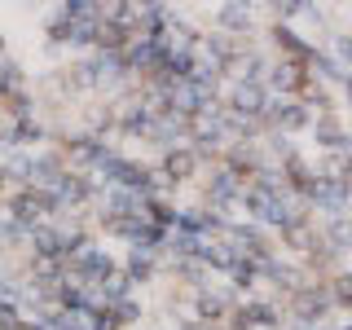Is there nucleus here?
<instances>
[{
	"label": "nucleus",
	"mask_w": 352,
	"mask_h": 330,
	"mask_svg": "<svg viewBox=\"0 0 352 330\" xmlns=\"http://www.w3.org/2000/svg\"><path fill=\"white\" fill-rule=\"evenodd\" d=\"M5 216H14L18 225H27V229H36V225H49L53 216H58V203H53L44 190H36V185H22V190L9 194V203H5Z\"/></svg>",
	"instance_id": "f257e3e1"
},
{
	"label": "nucleus",
	"mask_w": 352,
	"mask_h": 330,
	"mask_svg": "<svg viewBox=\"0 0 352 330\" xmlns=\"http://www.w3.org/2000/svg\"><path fill=\"white\" fill-rule=\"evenodd\" d=\"M269 40H273V49H278L286 62H304L308 66V62H313V53H317V44L304 40L300 31L286 27V22H273V27H269Z\"/></svg>",
	"instance_id": "f03ea898"
},
{
	"label": "nucleus",
	"mask_w": 352,
	"mask_h": 330,
	"mask_svg": "<svg viewBox=\"0 0 352 330\" xmlns=\"http://www.w3.org/2000/svg\"><path fill=\"white\" fill-rule=\"evenodd\" d=\"M251 18H256V5H242V0H238V5H220L216 9V31L242 44L251 31H256V22H251Z\"/></svg>",
	"instance_id": "7ed1b4c3"
},
{
	"label": "nucleus",
	"mask_w": 352,
	"mask_h": 330,
	"mask_svg": "<svg viewBox=\"0 0 352 330\" xmlns=\"http://www.w3.org/2000/svg\"><path fill=\"white\" fill-rule=\"evenodd\" d=\"M203 168V159H198V150L194 146H176L163 154V163H159V172L168 176V185L176 190V185H185V181H194V172Z\"/></svg>",
	"instance_id": "20e7f679"
},
{
	"label": "nucleus",
	"mask_w": 352,
	"mask_h": 330,
	"mask_svg": "<svg viewBox=\"0 0 352 330\" xmlns=\"http://www.w3.org/2000/svg\"><path fill=\"white\" fill-rule=\"evenodd\" d=\"M308 137H313L317 150H330V154H335L348 141V132H344V124H339V115H317L313 128H308Z\"/></svg>",
	"instance_id": "39448f33"
},
{
	"label": "nucleus",
	"mask_w": 352,
	"mask_h": 330,
	"mask_svg": "<svg viewBox=\"0 0 352 330\" xmlns=\"http://www.w3.org/2000/svg\"><path fill=\"white\" fill-rule=\"evenodd\" d=\"M159 260L163 256H154V251H137V247H128V260L119 264V269L132 278V286H146V282H154L159 278Z\"/></svg>",
	"instance_id": "423d86ee"
},
{
	"label": "nucleus",
	"mask_w": 352,
	"mask_h": 330,
	"mask_svg": "<svg viewBox=\"0 0 352 330\" xmlns=\"http://www.w3.org/2000/svg\"><path fill=\"white\" fill-rule=\"evenodd\" d=\"M44 141H49V128L40 124V119H22V124H14V137H9V146L14 150H31L36 154Z\"/></svg>",
	"instance_id": "0eeeda50"
},
{
	"label": "nucleus",
	"mask_w": 352,
	"mask_h": 330,
	"mask_svg": "<svg viewBox=\"0 0 352 330\" xmlns=\"http://www.w3.org/2000/svg\"><path fill=\"white\" fill-rule=\"evenodd\" d=\"M18 93H27V71H22L14 58H5L0 62V102H9V97H18Z\"/></svg>",
	"instance_id": "6e6552de"
},
{
	"label": "nucleus",
	"mask_w": 352,
	"mask_h": 330,
	"mask_svg": "<svg viewBox=\"0 0 352 330\" xmlns=\"http://www.w3.org/2000/svg\"><path fill=\"white\" fill-rule=\"evenodd\" d=\"M308 71H313V75H322V80H330V84H348V71H344V62H339L335 53H326V49H317V53H313Z\"/></svg>",
	"instance_id": "1a4fd4ad"
},
{
	"label": "nucleus",
	"mask_w": 352,
	"mask_h": 330,
	"mask_svg": "<svg viewBox=\"0 0 352 330\" xmlns=\"http://www.w3.org/2000/svg\"><path fill=\"white\" fill-rule=\"evenodd\" d=\"M260 264H264V260H238L234 269H229V282H234V291H251V286L260 282Z\"/></svg>",
	"instance_id": "9d476101"
},
{
	"label": "nucleus",
	"mask_w": 352,
	"mask_h": 330,
	"mask_svg": "<svg viewBox=\"0 0 352 330\" xmlns=\"http://www.w3.org/2000/svg\"><path fill=\"white\" fill-rule=\"evenodd\" d=\"M97 286H102L106 304H119V300H128V295H132V278H128L124 269H115V273H110L106 282H97Z\"/></svg>",
	"instance_id": "9b49d317"
},
{
	"label": "nucleus",
	"mask_w": 352,
	"mask_h": 330,
	"mask_svg": "<svg viewBox=\"0 0 352 330\" xmlns=\"http://www.w3.org/2000/svg\"><path fill=\"white\" fill-rule=\"evenodd\" d=\"M330 295H335V308H352V273L344 269V273H335V278H330Z\"/></svg>",
	"instance_id": "f8f14e48"
},
{
	"label": "nucleus",
	"mask_w": 352,
	"mask_h": 330,
	"mask_svg": "<svg viewBox=\"0 0 352 330\" xmlns=\"http://www.w3.org/2000/svg\"><path fill=\"white\" fill-rule=\"evenodd\" d=\"M110 313L119 317V326H137V322H141V313H146V308H141V304H137V300H132V295H128V300L110 304Z\"/></svg>",
	"instance_id": "ddd939ff"
},
{
	"label": "nucleus",
	"mask_w": 352,
	"mask_h": 330,
	"mask_svg": "<svg viewBox=\"0 0 352 330\" xmlns=\"http://www.w3.org/2000/svg\"><path fill=\"white\" fill-rule=\"evenodd\" d=\"M335 58L344 62V71L352 75V36H348V31H339V36H335Z\"/></svg>",
	"instance_id": "4468645a"
},
{
	"label": "nucleus",
	"mask_w": 352,
	"mask_h": 330,
	"mask_svg": "<svg viewBox=\"0 0 352 330\" xmlns=\"http://www.w3.org/2000/svg\"><path fill=\"white\" fill-rule=\"evenodd\" d=\"M344 97H348V106H352V75H348V84H344Z\"/></svg>",
	"instance_id": "2eb2a0df"
},
{
	"label": "nucleus",
	"mask_w": 352,
	"mask_h": 330,
	"mask_svg": "<svg viewBox=\"0 0 352 330\" xmlns=\"http://www.w3.org/2000/svg\"><path fill=\"white\" fill-rule=\"evenodd\" d=\"M0 62H5V36H0Z\"/></svg>",
	"instance_id": "dca6fc26"
},
{
	"label": "nucleus",
	"mask_w": 352,
	"mask_h": 330,
	"mask_svg": "<svg viewBox=\"0 0 352 330\" xmlns=\"http://www.w3.org/2000/svg\"><path fill=\"white\" fill-rule=\"evenodd\" d=\"M317 330H335V326H317Z\"/></svg>",
	"instance_id": "f3484780"
},
{
	"label": "nucleus",
	"mask_w": 352,
	"mask_h": 330,
	"mask_svg": "<svg viewBox=\"0 0 352 330\" xmlns=\"http://www.w3.org/2000/svg\"><path fill=\"white\" fill-rule=\"evenodd\" d=\"M0 216H5V212H0Z\"/></svg>",
	"instance_id": "a211bd4d"
}]
</instances>
